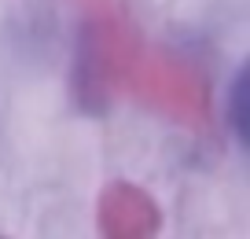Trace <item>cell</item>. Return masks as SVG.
Returning <instances> with one entry per match:
<instances>
[{
	"label": "cell",
	"mask_w": 250,
	"mask_h": 239,
	"mask_svg": "<svg viewBox=\"0 0 250 239\" xmlns=\"http://www.w3.org/2000/svg\"><path fill=\"white\" fill-rule=\"evenodd\" d=\"M247 110H250V77H247V70H239L232 92H228V118H232V129H235V136H239L243 144H247V136H250Z\"/></svg>",
	"instance_id": "obj_1"
}]
</instances>
